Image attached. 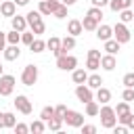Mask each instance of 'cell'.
<instances>
[{"label": "cell", "instance_id": "obj_50", "mask_svg": "<svg viewBox=\"0 0 134 134\" xmlns=\"http://www.w3.org/2000/svg\"><path fill=\"white\" fill-rule=\"evenodd\" d=\"M4 128V113H0V130Z\"/></svg>", "mask_w": 134, "mask_h": 134}, {"label": "cell", "instance_id": "obj_49", "mask_svg": "<svg viewBox=\"0 0 134 134\" xmlns=\"http://www.w3.org/2000/svg\"><path fill=\"white\" fill-rule=\"evenodd\" d=\"M61 2H63V4H67V6H71V4H75L77 0H61Z\"/></svg>", "mask_w": 134, "mask_h": 134}, {"label": "cell", "instance_id": "obj_34", "mask_svg": "<svg viewBox=\"0 0 134 134\" xmlns=\"http://www.w3.org/2000/svg\"><path fill=\"white\" fill-rule=\"evenodd\" d=\"M52 17H57V19H65V17H67V4L61 2V4L57 6V10L52 13Z\"/></svg>", "mask_w": 134, "mask_h": 134}, {"label": "cell", "instance_id": "obj_19", "mask_svg": "<svg viewBox=\"0 0 134 134\" xmlns=\"http://www.w3.org/2000/svg\"><path fill=\"white\" fill-rule=\"evenodd\" d=\"M71 80H73V84H86V80H88V71L75 67V69L71 71Z\"/></svg>", "mask_w": 134, "mask_h": 134}, {"label": "cell", "instance_id": "obj_25", "mask_svg": "<svg viewBox=\"0 0 134 134\" xmlns=\"http://www.w3.org/2000/svg\"><path fill=\"white\" fill-rule=\"evenodd\" d=\"M82 27H84V29H86V31H94V29H96V27H98V21H96V19H92V17H88V15H86V17H84V21H82Z\"/></svg>", "mask_w": 134, "mask_h": 134}, {"label": "cell", "instance_id": "obj_16", "mask_svg": "<svg viewBox=\"0 0 134 134\" xmlns=\"http://www.w3.org/2000/svg\"><path fill=\"white\" fill-rule=\"evenodd\" d=\"M109 8L113 13H119L124 8H132V0H109Z\"/></svg>", "mask_w": 134, "mask_h": 134}, {"label": "cell", "instance_id": "obj_14", "mask_svg": "<svg viewBox=\"0 0 134 134\" xmlns=\"http://www.w3.org/2000/svg\"><path fill=\"white\" fill-rule=\"evenodd\" d=\"M82 31H84V27H82V21H80V19H69V23H67V34L77 38Z\"/></svg>", "mask_w": 134, "mask_h": 134}, {"label": "cell", "instance_id": "obj_12", "mask_svg": "<svg viewBox=\"0 0 134 134\" xmlns=\"http://www.w3.org/2000/svg\"><path fill=\"white\" fill-rule=\"evenodd\" d=\"M100 67L105 69V71H113L115 67H117V61H115V54H103L100 57Z\"/></svg>", "mask_w": 134, "mask_h": 134}, {"label": "cell", "instance_id": "obj_45", "mask_svg": "<svg viewBox=\"0 0 134 134\" xmlns=\"http://www.w3.org/2000/svg\"><path fill=\"white\" fill-rule=\"evenodd\" d=\"M88 57H90V59H100L103 54H100V50H96V48H90V50H88Z\"/></svg>", "mask_w": 134, "mask_h": 134}, {"label": "cell", "instance_id": "obj_44", "mask_svg": "<svg viewBox=\"0 0 134 134\" xmlns=\"http://www.w3.org/2000/svg\"><path fill=\"white\" fill-rule=\"evenodd\" d=\"M111 130H113L115 134H126V132H128V126H124V124H121V126H117V124H115Z\"/></svg>", "mask_w": 134, "mask_h": 134}, {"label": "cell", "instance_id": "obj_27", "mask_svg": "<svg viewBox=\"0 0 134 134\" xmlns=\"http://www.w3.org/2000/svg\"><path fill=\"white\" fill-rule=\"evenodd\" d=\"M44 130H46L44 119H36V121H31V124H29V132H34V134H42Z\"/></svg>", "mask_w": 134, "mask_h": 134}, {"label": "cell", "instance_id": "obj_4", "mask_svg": "<svg viewBox=\"0 0 134 134\" xmlns=\"http://www.w3.org/2000/svg\"><path fill=\"white\" fill-rule=\"evenodd\" d=\"M21 82H23V86H34L38 82V67L36 65H25L23 73H21Z\"/></svg>", "mask_w": 134, "mask_h": 134}, {"label": "cell", "instance_id": "obj_21", "mask_svg": "<svg viewBox=\"0 0 134 134\" xmlns=\"http://www.w3.org/2000/svg\"><path fill=\"white\" fill-rule=\"evenodd\" d=\"M119 48H121V44H119L115 38H109V40H105V50H107L109 54H117V52H119Z\"/></svg>", "mask_w": 134, "mask_h": 134}, {"label": "cell", "instance_id": "obj_11", "mask_svg": "<svg viewBox=\"0 0 134 134\" xmlns=\"http://www.w3.org/2000/svg\"><path fill=\"white\" fill-rule=\"evenodd\" d=\"M94 36H96L100 42H105V40L113 38V27H111V25H98V27L94 29Z\"/></svg>", "mask_w": 134, "mask_h": 134}, {"label": "cell", "instance_id": "obj_18", "mask_svg": "<svg viewBox=\"0 0 134 134\" xmlns=\"http://www.w3.org/2000/svg\"><path fill=\"white\" fill-rule=\"evenodd\" d=\"M75 48V36H65L63 40H61V52L65 54V52H69V50H73Z\"/></svg>", "mask_w": 134, "mask_h": 134}, {"label": "cell", "instance_id": "obj_28", "mask_svg": "<svg viewBox=\"0 0 134 134\" xmlns=\"http://www.w3.org/2000/svg\"><path fill=\"white\" fill-rule=\"evenodd\" d=\"M134 19V10L132 8H124V10H119V21L121 23H130Z\"/></svg>", "mask_w": 134, "mask_h": 134}, {"label": "cell", "instance_id": "obj_43", "mask_svg": "<svg viewBox=\"0 0 134 134\" xmlns=\"http://www.w3.org/2000/svg\"><path fill=\"white\" fill-rule=\"evenodd\" d=\"M65 113H67V107H65V105H57V107H54V115H59V117H63Z\"/></svg>", "mask_w": 134, "mask_h": 134}, {"label": "cell", "instance_id": "obj_48", "mask_svg": "<svg viewBox=\"0 0 134 134\" xmlns=\"http://www.w3.org/2000/svg\"><path fill=\"white\" fill-rule=\"evenodd\" d=\"M13 2H15L17 6H27V4H29V0H13Z\"/></svg>", "mask_w": 134, "mask_h": 134}, {"label": "cell", "instance_id": "obj_42", "mask_svg": "<svg viewBox=\"0 0 134 134\" xmlns=\"http://www.w3.org/2000/svg\"><path fill=\"white\" fill-rule=\"evenodd\" d=\"M82 134H94L96 132V126H90V124H82Z\"/></svg>", "mask_w": 134, "mask_h": 134}, {"label": "cell", "instance_id": "obj_23", "mask_svg": "<svg viewBox=\"0 0 134 134\" xmlns=\"http://www.w3.org/2000/svg\"><path fill=\"white\" fill-rule=\"evenodd\" d=\"M86 86H88V88H92V90H96V88H100V86H103V77H100L98 73H92V75H88Z\"/></svg>", "mask_w": 134, "mask_h": 134}, {"label": "cell", "instance_id": "obj_38", "mask_svg": "<svg viewBox=\"0 0 134 134\" xmlns=\"http://www.w3.org/2000/svg\"><path fill=\"white\" fill-rule=\"evenodd\" d=\"M34 38H36V34H34V31H21V42H23V44H27V46H29V44L34 42Z\"/></svg>", "mask_w": 134, "mask_h": 134}, {"label": "cell", "instance_id": "obj_29", "mask_svg": "<svg viewBox=\"0 0 134 134\" xmlns=\"http://www.w3.org/2000/svg\"><path fill=\"white\" fill-rule=\"evenodd\" d=\"M6 42H8V44H19V42H21V31L10 29V31L6 34Z\"/></svg>", "mask_w": 134, "mask_h": 134}, {"label": "cell", "instance_id": "obj_7", "mask_svg": "<svg viewBox=\"0 0 134 134\" xmlns=\"http://www.w3.org/2000/svg\"><path fill=\"white\" fill-rule=\"evenodd\" d=\"M15 109H17L19 113H23V115H29V113H31V100H29L25 94H17V98H15Z\"/></svg>", "mask_w": 134, "mask_h": 134}, {"label": "cell", "instance_id": "obj_2", "mask_svg": "<svg viewBox=\"0 0 134 134\" xmlns=\"http://www.w3.org/2000/svg\"><path fill=\"white\" fill-rule=\"evenodd\" d=\"M57 67L61 69V71H73L75 67H77V59L73 57V54H61V57H57Z\"/></svg>", "mask_w": 134, "mask_h": 134}, {"label": "cell", "instance_id": "obj_52", "mask_svg": "<svg viewBox=\"0 0 134 134\" xmlns=\"http://www.w3.org/2000/svg\"><path fill=\"white\" fill-rule=\"evenodd\" d=\"M132 6H134V0H132Z\"/></svg>", "mask_w": 134, "mask_h": 134}, {"label": "cell", "instance_id": "obj_26", "mask_svg": "<svg viewBox=\"0 0 134 134\" xmlns=\"http://www.w3.org/2000/svg\"><path fill=\"white\" fill-rule=\"evenodd\" d=\"M44 48H46V42L40 40V38H34V42L29 44V50L36 52V54H38V52H44Z\"/></svg>", "mask_w": 134, "mask_h": 134}, {"label": "cell", "instance_id": "obj_5", "mask_svg": "<svg viewBox=\"0 0 134 134\" xmlns=\"http://www.w3.org/2000/svg\"><path fill=\"white\" fill-rule=\"evenodd\" d=\"M63 124L71 126V128H80L84 124V115L80 111H73V109H67V113L63 115Z\"/></svg>", "mask_w": 134, "mask_h": 134}, {"label": "cell", "instance_id": "obj_8", "mask_svg": "<svg viewBox=\"0 0 134 134\" xmlns=\"http://www.w3.org/2000/svg\"><path fill=\"white\" fill-rule=\"evenodd\" d=\"M75 96H77V100H80V103H88V100H92V98H94L92 88H88L86 84H77V86H75Z\"/></svg>", "mask_w": 134, "mask_h": 134}, {"label": "cell", "instance_id": "obj_40", "mask_svg": "<svg viewBox=\"0 0 134 134\" xmlns=\"http://www.w3.org/2000/svg\"><path fill=\"white\" fill-rule=\"evenodd\" d=\"M13 130H15V134H27V132H29V126H25V124H15Z\"/></svg>", "mask_w": 134, "mask_h": 134}, {"label": "cell", "instance_id": "obj_10", "mask_svg": "<svg viewBox=\"0 0 134 134\" xmlns=\"http://www.w3.org/2000/svg\"><path fill=\"white\" fill-rule=\"evenodd\" d=\"M2 54H4V61H17V59L21 57V50H19V44H8V46H4V50H2Z\"/></svg>", "mask_w": 134, "mask_h": 134}, {"label": "cell", "instance_id": "obj_13", "mask_svg": "<svg viewBox=\"0 0 134 134\" xmlns=\"http://www.w3.org/2000/svg\"><path fill=\"white\" fill-rule=\"evenodd\" d=\"M17 13V4L13 2V0H4L2 4H0V15L2 17H13Z\"/></svg>", "mask_w": 134, "mask_h": 134}, {"label": "cell", "instance_id": "obj_41", "mask_svg": "<svg viewBox=\"0 0 134 134\" xmlns=\"http://www.w3.org/2000/svg\"><path fill=\"white\" fill-rule=\"evenodd\" d=\"M121 98L128 100V103H132V100H134V88H126V90L121 92Z\"/></svg>", "mask_w": 134, "mask_h": 134}, {"label": "cell", "instance_id": "obj_37", "mask_svg": "<svg viewBox=\"0 0 134 134\" xmlns=\"http://www.w3.org/2000/svg\"><path fill=\"white\" fill-rule=\"evenodd\" d=\"M121 84L126 88H134V71H128L124 77H121Z\"/></svg>", "mask_w": 134, "mask_h": 134}, {"label": "cell", "instance_id": "obj_17", "mask_svg": "<svg viewBox=\"0 0 134 134\" xmlns=\"http://www.w3.org/2000/svg\"><path fill=\"white\" fill-rule=\"evenodd\" d=\"M10 25H13V29H17V31H25L27 19L21 17V15H13V17H10Z\"/></svg>", "mask_w": 134, "mask_h": 134}, {"label": "cell", "instance_id": "obj_32", "mask_svg": "<svg viewBox=\"0 0 134 134\" xmlns=\"http://www.w3.org/2000/svg\"><path fill=\"white\" fill-rule=\"evenodd\" d=\"M29 27H31V31H34L36 36H40V34H44V31H46V25H44V21H42V19H40V21H36V23H31Z\"/></svg>", "mask_w": 134, "mask_h": 134}, {"label": "cell", "instance_id": "obj_22", "mask_svg": "<svg viewBox=\"0 0 134 134\" xmlns=\"http://www.w3.org/2000/svg\"><path fill=\"white\" fill-rule=\"evenodd\" d=\"M46 128H48V130H52V132H59V130L63 128V117H59V115H52V117L46 121Z\"/></svg>", "mask_w": 134, "mask_h": 134}, {"label": "cell", "instance_id": "obj_1", "mask_svg": "<svg viewBox=\"0 0 134 134\" xmlns=\"http://www.w3.org/2000/svg\"><path fill=\"white\" fill-rule=\"evenodd\" d=\"M98 117H100V126L103 128H107V130H111L115 124H117V115H115V109L113 107H109L107 103L98 109Z\"/></svg>", "mask_w": 134, "mask_h": 134}, {"label": "cell", "instance_id": "obj_35", "mask_svg": "<svg viewBox=\"0 0 134 134\" xmlns=\"http://www.w3.org/2000/svg\"><path fill=\"white\" fill-rule=\"evenodd\" d=\"M25 19H27V25H31V23L40 21V19H42V15H40V10H29V13L25 15Z\"/></svg>", "mask_w": 134, "mask_h": 134}, {"label": "cell", "instance_id": "obj_51", "mask_svg": "<svg viewBox=\"0 0 134 134\" xmlns=\"http://www.w3.org/2000/svg\"><path fill=\"white\" fill-rule=\"evenodd\" d=\"M2 73H4V65L0 63V75H2Z\"/></svg>", "mask_w": 134, "mask_h": 134}, {"label": "cell", "instance_id": "obj_24", "mask_svg": "<svg viewBox=\"0 0 134 134\" xmlns=\"http://www.w3.org/2000/svg\"><path fill=\"white\" fill-rule=\"evenodd\" d=\"M84 105H86V115H88V117H96V115H98V109H100V107H98V103H96L94 98L88 100V103H84Z\"/></svg>", "mask_w": 134, "mask_h": 134}, {"label": "cell", "instance_id": "obj_20", "mask_svg": "<svg viewBox=\"0 0 134 134\" xmlns=\"http://www.w3.org/2000/svg\"><path fill=\"white\" fill-rule=\"evenodd\" d=\"M109 100H111V90H109V88H105V86L96 88V103L105 105V103H109Z\"/></svg>", "mask_w": 134, "mask_h": 134}, {"label": "cell", "instance_id": "obj_6", "mask_svg": "<svg viewBox=\"0 0 134 134\" xmlns=\"http://www.w3.org/2000/svg\"><path fill=\"white\" fill-rule=\"evenodd\" d=\"M13 88H15V75H0V96H8L13 94Z\"/></svg>", "mask_w": 134, "mask_h": 134}, {"label": "cell", "instance_id": "obj_33", "mask_svg": "<svg viewBox=\"0 0 134 134\" xmlns=\"http://www.w3.org/2000/svg\"><path fill=\"white\" fill-rule=\"evenodd\" d=\"M52 115H54V107H50V105H46V107L40 111V119H44V121H48Z\"/></svg>", "mask_w": 134, "mask_h": 134}, {"label": "cell", "instance_id": "obj_36", "mask_svg": "<svg viewBox=\"0 0 134 134\" xmlns=\"http://www.w3.org/2000/svg\"><path fill=\"white\" fill-rule=\"evenodd\" d=\"M15 124H17V117H15V113L6 111V113H4V128H13Z\"/></svg>", "mask_w": 134, "mask_h": 134}, {"label": "cell", "instance_id": "obj_47", "mask_svg": "<svg viewBox=\"0 0 134 134\" xmlns=\"http://www.w3.org/2000/svg\"><path fill=\"white\" fill-rule=\"evenodd\" d=\"M4 46H6V34H4V31H0V52L4 50Z\"/></svg>", "mask_w": 134, "mask_h": 134}, {"label": "cell", "instance_id": "obj_30", "mask_svg": "<svg viewBox=\"0 0 134 134\" xmlns=\"http://www.w3.org/2000/svg\"><path fill=\"white\" fill-rule=\"evenodd\" d=\"M126 113H130V103H128V100L117 103V107H115V115L119 117V115H126Z\"/></svg>", "mask_w": 134, "mask_h": 134}, {"label": "cell", "instance_id": "obj_15", "mask_svg": "<svg viewBox=\"0 0 134 134\" xmlns=\"http://www.w3.org/2000/svg\"><path fill=\"white\" fill-rule=\"evenodd\" d=\"M46 48H50V52H52L54 57H61V54H63V52H61V38L50 36V40L46 42Z\"/></svg>", "mask_w": 134, "mask_h": 134}, {"label": "cell", "instance_id": "obj_9", "mask_svg": "<svg viewBox=\"0 0 134 134\" xmlns=\"http://www.w3.org/2000/svg\"><path fill=\"white\" fill-rule=\"evenodd\" d=\"M59 4H61L59 0H40L38 10H40V15H52V13L57 10V6H59Z\"/></svg>", "mask_w": 134, "mask_h": 134}, {"label": "cell", "instance_id": "obj_31", "mask_svg": "<svg viewBox=\"0 0 134 134\" xmlns=\"http://www.w3.org/2000/svg\"><path fill=\"white\" fill-rule=\"evenodd\" d=\"M86 15H88V17H92V19H96V21L100 23V19H103V8H98V6H90Z\"/></svg>", "mask_w": 134, "mask_h": 134}, {"label": "cell", "instance_id": "obj_39", "mask_svg": "<svg viewBox=\"0 0 134 134\" xmlns=\"http://www.w3.org/2000/svg\"><path fill=\"white\" fill-rule=\"evenodd\" d=\"M98 67H100V59H90V57H88V61H86V69L96 71Z\"/></svg>", "mask_w": 134, "mask_h": 134}, {"label": "cell", "instance_id": "obj_53", "mask_svg": "<svg viewBox=\"0 0 134 134\" xmlns=\"http://www.w3.org/2000/svg\"><path fill=\"white\" fill-rule=\"evenodd\" d=\"M132 21H134V19H132Z\"/></svg>", "mask_w": 134, "mask_h": 134}, {"label": "cell", "instance_id": "obj_46", "mask_svg": "<svg viewBox=\"0 0 134 134\" xmlns=\"http://www.w3.org/2000/svg\"><path fill=\"white\" fill-rule=\"evenodd\" d=\"M92 6H98V8L109 6V0H92Z\"/></svg>", "mask_w": 134, "mask_h": 134}, {"label": "cell", "instance_id": "obj_3", "mask_svg": "<svg viewBox=\"0 0 134 134\" xmlns=\"http://www.w3.org/2000/svg\"><path fill=\"white\" fill-rule=\"evenodd\" d=\"M113 38H115L119 44H128V42H130V38H132V36H130V29L126 27V23H121V21H119V23H115V25H113Z\"/></svg>", "mask_w": 134, "mask_h": 134}]
</instances>
